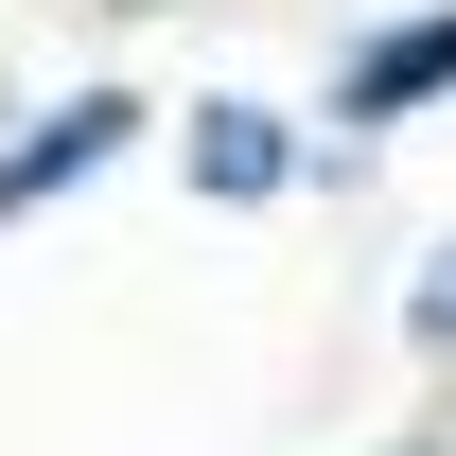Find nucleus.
<instances>
[{
	"label": "nucleus",
	"instance_id": "3",
	"mask_svg": "<svg viewBox=\"0 0 456 456\" xmlns=\"http://www.w3.org/2000/svg\"><path fill=\"white\" fill-rule=\"evenodd\" d=\"M193 175H211V193H264V175H281L264 106H193Z\"/></svg>",
	"mask_w": 456,
	"mask_h": 456
},
{
	"label": "nucleus",
	"instance_id": "2",
	"mask_svg": "<svg viewBox=\"0 0 456 456\" xmlns=\"http://www.w3.org/2000/svg\"><path fill=\"white\" fill-rule=\"evenodd\" d=\"M421 88H456V18H403L387 53L351 70V123H403V106H421Z\"/></svg>",
	"mask_w": 456,
	"mask_h": 456
},
{
	"label": "nucleus",
	"instance_id": "4",
	"mask_svg": "<svg viewBox=\"0 0 456 456\" xmlns=\"http://www.w3.org/2000/svg\"><path fill=\"white\" fill-rule=\"evenodd\" d=\"M421 351H456V246H439V281H421Z\"/></svg>",
	"mask_w": 456,
	"mask_h": 456
},
{
	"label": "nucleus",
	"instance_id": "1",
	"mask_svg": "<svg viewBox=\"0 0 456 456\" xmlns=\"http://www.w3.org/2000/svg\"><path fill=\"white\" fill-rule=\"evenodd\" d=\"M123 123H141V106H106V88H88V106H53V123H36V141H18V159H0V211H36L53 175H88V159H106V141H123Z\"/></svg>",
	"mask_w": 456,
	"mask_h": 456
}]
</instances>
